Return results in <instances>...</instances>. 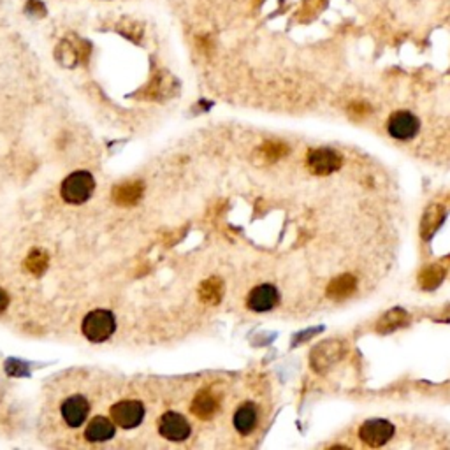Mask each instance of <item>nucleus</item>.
<instances>
[{
    "instance_id": "obj_1",
    "label": "nucleus",
    "mask_w": 450,
    "mask_h": 450,
    "mask_svg": "<svg viewBox=\"0 0 450 450\" xmlns=\"http://www.w3.org/2000/svg\"><path fill=\"white\" fill-rule=\"evenodd\" d=\"M81 329L87 340H90L94 343H102L115 334V331H117V319H115V315L109 310L97 308V310H92L83 319Z\"/></svg>"
},
{
    "instance_id": "obj_25",
    "label": "nucleus",
    "mask_w": 450,
    "mask_h": 450,
    "mask_svg": "<svg viewBox=\"0 0 450 450\" xmlns=\"http://www.w3.org/2000/svg\"><path fill=\"white\" fill-rule=\"evenodd\" d=\"M350 115L357 118H364L369 115V106L364 104V102H356V104L350 106Z\"/></svg>"
},
{
    "instance_id": "obj_23",
    "label": "nucleus",
    "mask_w": 450,
    "mask_h": 450,
    "mask_svg": "<svg viewBox=\"0 0 450 450\" xmlns=\"http://www.w3.org/2000/svg\"><path fill=\"white\" fill-rule=\"evenodd\" d=\"M25 11L26 15L35 16V18H41V16L46 15V8L41 0H28L25 6Z\"/></svg>"
},
{
    "instance_id": "obj_15",
    "label": "nucleus",
    "mask_w": 450,
    "mask_h": 450,
    "mask_svg": "<svg viewBox=\"0 0 450 450\" xmlns=\"http://www.w3.org/2000/svg\"><path fill=\"white\" fill-rule=\"evenodd\" d=\"M143 183L141 181H127V183H122L115 187L112 190V199L115 203L122 204V206H132V204L138 203L143 195Z\"/></svg>"
},
{
    "instance_id": "obj_21",
    "label": "nucleus",
    "mask_w": 450,
    "mask_h": 450,
    "mask_svg": "<svg viewBox=\"0 0 450 450\" xmlns=\"http://www.w3.org/2000/svg\"><path fill=\"white\" fill-rule=\"evenodd\" d=\"M48 262H49V257L44 250H32L31 256L26 257L25 266L32 274H38L39 276V274H42L46 271Z\"/></svg>"
},
{
    "instance_id": "obj_7",
    "label": "nucleus",
    "mask_w": 450,
    "mask_h": 450,
    "mask_svg": "<svg viewBox=\"0 0 450 450\" xmlns=\"http://www.w3.org/2000/svg\"><path fill=\"white\" fill-rule=\"evenodd\" d=\"M387 131L396 141H412L420 131V120L410 111H396L390 115Z\"/></svg>"
},
{
    "instance_id": "obj_8",
    "label": "nucleus",
    "mask_w": 450,
    "mask_h": 450,
    "mask_svg": "<svg viewBox=\"0 0 450 450\" xmlns=\"http://www.w3.org/2000/svg\"><path fill=\"white\" fill-rule=\"evenodd\" d=\"M158 433L171 442H185L192 435V426L181 413L165 412L158 419Z\"/></svg>"
},
{
    "instance_id": "obj_10",
    "label": "nucleus",
    "mask_w": 450,
    "mask_h": 450,
    "mask_svg": "<svg viewBox=\"0 0 450 450\" xmlns=\"http://www.w3.org/2000/svg\"><path fill=\"white\" fill-rule=\"evenodd\" d=\"M278 301H280V292H278L276 287L271 285V283H262L248 294L247 306L251 312L264 313L273 310Z\"/></svg>"
},
{
    "instance_id": "obj_12",
    "label": "nucleus",
    "mask_w": 450,
    "mask_h": 450,
    "mask_svg": "<svg viewBox=\"0 0 450 450\" xmlns=\"http://www.w3.org/2000/svg\"><path fill=\"white\" fill-rule=\"evenodd\" d=\"M190 408H192V413H194L197 419L208 420L218 412V408H220V403H218L217 396H215L211 390L203 389L195 394V398H194V401H192Z\"/></svg>"
},
{
    "instance_id": "obj_6",
    "label": "nucleus",
    "mask_w": 450,
    "mask_h": 450,
    "mask_svg": "<svg viewBox=\"0 0 450 450\" xmlns=\"http://www.w3.org/2000/svg\"><path fill=\"white\" fill-rule=\"evenodd\" d=\"M306 164L313 174L327 176V174L336 173L338 169L342 167L343 158L342 155L331 150V148H317V150L308 151Z\"/></svg>"
},
{
    "instance_id": "obj_4",
    "label": "nucleus",
    "mask_w": 450,
    "mask_h": 450,
    "mask_svg": "<svg viewBox=\"0 0 450 450\" xmlns=\"http://www.w3.org/2000/svg\"><path fill=\"white\" fill-rule=\"evenodd\" d=\"M396 435V428L392 422L385 419L366 420L359 429V438L372 449H378L389 443Z\"/></svg>"
},
{
    "instance_id": "obj_11",
    "label": "nucleus",
    "mask_w": 450,
    "mask_h": 450,
    "mask_svg": "<svg viewBox=\"0 0 450 450\" xmlns=\"http://www.w3.org/2000/svg\"><path fill=\"white\" fill-rule=\"evenodd\" d=\"M117 435V426L115 420L108 419V417L97 415L88 422L87 431H85V438L92 443H102L111 440L112 436Z\"/></svg>"
},
{
    "instance_id": "obj_18",
    "label": "nucleus",
    "mask_w": 450,
    "mask_h": 450,
    "mask_svg": "<svg viewBox=\"0 0 450 450\" xmlns=\"http://www.w3.org/2000/svg\"><path fill=\"white\" fill-rule=\"evenodd\" d=\"M443 278H445V269L438 264H431L420 271L419 285L424 290H435L436 287L442 285Z\"/></svg>"
},
{
    "instance_id": "obj_13",
    "label": "nucleus",
    "mask_w": 450,
    "mask_h": 450,
    "mask_svg": "<svg viewBox=\"0 0 450 450\" xmlns=\"http://www.w3.org/2000/svg\"><path fill=\"white\" fill-rule=\"evenodd\" d=\"M445 220V210L440 204H431L426 208L424 215L420 218V238L424 241H429L435 236L436 231L440 229V225Z\"/></svg>"
},
{
    "instance_id": "obj_16",
    "label": "nucleus",
    "mask_w": 450,
    "mask_h": 450,
    "mask_svg": "<svg viewBox=\"0 0 450 450\" xmlns=\"http://www.w3.org/2000/svg\"><path fill=\"white\" fill-rule=\"evenodd\" d=\"M406 324H410L408 313L403 308H392V310H389V312L380 317V320L376 322V331L380 334H389L392 331L401 329Z\"/></svg>"
},
{
    "instance_id": "obj_19",
    "label": "nucleus",
    "mask_w": 450,
    "mask_h": 450,
    "mask_svg": "<svg viewBox=\"0 0 450 450\" xmlns=\"http://www.w3.org/2000/svg\"><path fill=\"white\" fill-rule=\"evenodd\" d=\"M85 41H71V39H65V41L60 42L58 49H56V56H58V60L62 62L64 65H74L79 62V56H81V48L79 46L83 44Z\"/></svg>"
},
{
    "instance_id": "obj_14",
    "label": "nucleus",
    "mask_w": 450,
    "mask_h": 450,
    "mask_svg": "<svg viewBox=\"0 0 450 450\" xmlns=\"http://www.w3.org/2000/svg\"><path fill=\"white\" fill-rule=\"evenodd\" d=\"M257 420H259L257 406L253 405V403H243V405L236 410V413H234L233 424L240 435L247 436L256 429Z\"/></svg>"
},
{
    "instance_id": "obj_20",
    "label": "nucleus",
    "mask_w": 450,
    "mask_h": 450,
    "mask_svg": "<svg viewBox=\"0 0 450 450\" xmlns=\"http://www.w3.org/2000/svg\"><path fill=\"white\" fill-rule=\"evenodd\" d=\"M222 294H224V285H222V281L218 278H211V280L204 281L199 289L201 299L210 304L220 303Z\"/></svg>"
},
{
    "instance_id": "obj_3",
    "label": "nucleus",
    "mask_w": 450,
    "mask_h": 450,
    "mask_svg": "<svg viewBox=\"0 0 450 450\" xmlns=\"http://www.w3.org/2000/svg\"><path fill=\"white\" fill-rule=\"evenodd\" d=\"M345 357V345L340 340H326L319 343L310 353V364L313 372L324 375L329 369H333L340 360Z\"/></svg>"
},
{
    "instance_id": "obj_24",
    "label": "nucleus",
    "mask_w": 450,
    "mask_h": 450,
    "mask_svg": "<svg viewBox=\"0 0 450 450\" xmlns=\"http://www.w3.org/2000/svg\"><path fill=\"white\" fill-rule=\"evenodd\" d=\"M26 366L23 362H19V360L16 359H11L6 362V372L9 373V375L12 376H22V375H26Z\"/></svg>"
},
{
    "instance_id": "obj_17",
    "label": "nucleus",
    "mask_w": 450,
    "mask_h": 450,
    "mask_svg": "<svg viewBox=\"0 0 450 450\" xmlns=\"http://www.w3.org/2000/svg\"><path fill=\"white\" fill-rule=\"evenodd\" d=\"M357 289V278L353 274H342V276L334 278L327 285V296L331 299H347L352 296Z\"/></svg>"
},
{
    "instance_id": "obj_26",
    "label": "nucleus",
    "mask_w": 450,
    "mask_h": 450,
    "mask_svg": "<svg viewBox=\"0 0 450 450\" xmlns=\"http://www.w3.org/2000/svg\"><path fill=\"white\" fill-rule=\"evenodd\" d=\"M9 306V296L4 289H0V313L4 312L6 308Z\"/></svg>"
},
{
    "instance_id": "obj_2",
    "label": "nucleus",
    "mask_w": 450,
    "mask_h": 450,
    "mask_svg": "<svg viewBox=\"0 0 450 450\" xmlns=\"http://www.w3.org/2000/svg\"><path fill=\"white\" fill-rule=\"evenodd\" d=\"M95 190V178L88 171H74L62 181L60 194L65 203L83 204L87 203Z\"/></svg>"
},
{
    "instance_id": "obj_22",
    "label": "nucleus",
    "mask_w": 450,
    "mask_h": 450,
    "mask_svg": "<svg viewBox=\"0 0 450 450\" xmlns=\"http://www.w3.org/2000/svg\"><path fill=\"white\" fill-rule=\"evenodd\" d=\"M260 153H262V157L266 158L267 162H273L287 153V147L281 143H266L260 148Z\"/></svg>"
},
{
    "instance_id": "obj_5",
    "label": "nucleus",
    "mask_w": 450,
    "mask_h": 450,
    "mask_svg": "<svg viewBox=\"0 0 450 450\" xmlns=\"http://www.w3.org/2000/svg\"><path fill=\"white\" fill-rule=\"evenodd\" d=\"M144 415H147L144 405L135 399H124L111 406V419L115 420V424L124 429L138 428L143 422Z\"/></svg>"
},
{
    "instance_id": "obj_9",
    "label": "nucleus",
    "mask_w": 450,
    "mask_h": 450,
    "mask_svg": "<svg viewBox=\"0 0 450 450\" xmlns=\"http://www.w3.org/2000/svg\"><path fill=\"white\" fill-rule=\"evenodd\" d=\"M60 413L69 428H79L90 415V401L81 394H74L62 403Z\"/></svg>"
}]
</instances>
